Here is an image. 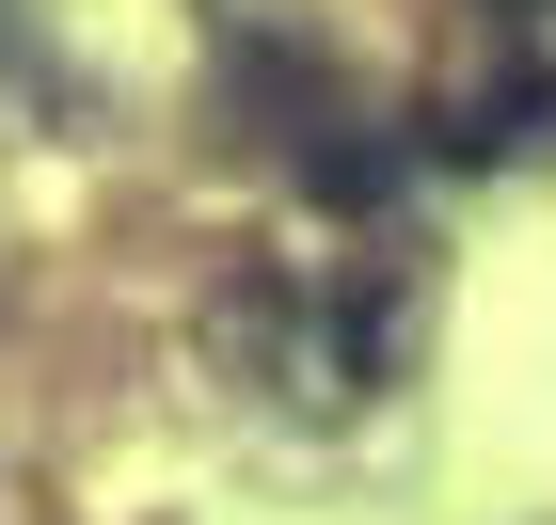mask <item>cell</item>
Here are the masks:
<instances>
[{
    "instance_id": "6da1fadb",
    "label": "cell",
    "mask_w": 556,
    "mask_h": 525,
    "mask_svg": "<svg viewBox=\"0 0 556 525\" xmlns=\"http://www.w3.org/2000/svg\"><path fill=\"white\" fill-rule=\"evenodd\" d=\"M397 335H414L397 255H350V271H255V287L223 303L239 383L287 398V414H366V398L397 383Z\"/></svg>"
},
{
    "instance_id": "7a4b0ae2",
    "label": "cell",
    "mask_w": 556,
    "mask_h": 525,
    "mask_svg": "<svg viewBox=\"0 0 556 525\" xmlns=\"http://www.w3.org/2000/svg\"><path fill=\"white\" fill-rule=\"evenodd\" d=\"M445 143H462V160L556 143V64H525V80H477V96H445Z\"/></svg>"
},
{
    "instance_id": "3957f363",
    "label": "cell",
    "mask_w": 556,
    "mask_h": 525,
    "mask_svg": "<svg viewBox=\"0 0 556 525\" xmlns=\"http://www.w3.org/2000/svg\"><path fill=\"white\" fill-rule=\"evenodd\" d=\"M493 16H556V0H493Z\"/></svg>"
}]
</instances>
